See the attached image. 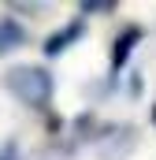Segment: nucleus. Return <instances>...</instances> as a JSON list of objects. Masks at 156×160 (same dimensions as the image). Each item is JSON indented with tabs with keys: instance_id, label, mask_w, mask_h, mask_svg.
<instances>
[{
	"instance_id": "obj_1",
	"label": "nucleus",
	"mask_w": 156,
	"mask_h": 160,
	"mask_svg": "<svg viewBox=\"0 0 156 160\" xmlns=\"http://www.w3.org/2000/svg\"><path fill=\"white\" fill-rule=\"evenodd\" d=\"M4 82H7V89H11L22 104H30V108H45L48 97H52V78H48V71H41V67H11Z\"/></svg>"
},
{
	"instance_id": "obj_2",
	"label": "nucleus",
	"mask_w": 156,
	"mask_h": 160,
	"mask_svg": "<svg viewBox=\"0 0 156 160\" xmlns=\"http://www.w3.org/2000/svg\"><path fill=\"white\" fill-rule=\"evenodd\" d=\"M19 45H26V30H22L19 22L4 19V22H0V52H11V48H19Z\"/></svg>"
},
{
	"instance_id": "obj_3",
	"label": "nucleus",
	"mask_w": 156,
	"mask_h": 160,
	"mask_svg": "<svg viewBox=\"0 0 156 160\" xmlns=\"http://www.w3.org/2000/svg\"><path fill=\"white\" fill-rule=\"evenodd\" d=\"M78 34H82V22H71L67 30H60V34H52V38H48L45 52H48V56H60V52H63V48H67V45H71Z\"/></svg>"
},
{
	"instance_id": "obj_4",
	"label": "nucleus",
	"mask_w": 156,
	"mask_h": 160,
	"mask_svg": "<svg viewBox=\"0 0 156 160\" xmlns=\"http://www.w3.org/2000/svg\"><path fill=\"white\" fill-rule=\"evenodd\" d=\"M138 38H141V30H134V26H130V30H126V34L115 41V52H112V63H115V71L126 63V56H130V45H134Z\"/></svg>"
},
{
	"instance_id": "obj_5",
	"label": "nucleus",
	"mask_w": 156,
	"mask_h": 160,
	"mask_svg": "<svg viewBox=\"0 0 156 160\" xmlns=\"http://www.w3.org/2000/svg\"><path fill=\"white\" fill-rule=\"evenodd\" d=\"M82 11H85V15H89V11H115V4H112V0H85Z\"/></svg>"
}]
</instances>
